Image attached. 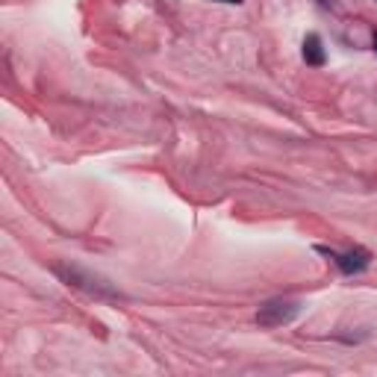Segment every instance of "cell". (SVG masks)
I'll list each match as a JSON object with an SVG mask.
<instances>
[{
    "mask_svg": "<svg viewBox=\"0 0 377 377\" xmlns=\"http://www.w3.org/2000/svg\"><path fill=\"white\" fill-rule=\"evenodd\" d=\"M324 256H330V260L339 266V271L342 274H360V271H366L368 268V263H371V253L368 251H363V248H351V251H330V248H319Z\"/></svg>",
    "mask_w": 377,
    "mask_h": 377,
    "instance_id": "obj_3",
    "label": "cell"
},
{
    "mask_svg": "<svg viewBox=\"0 0 377 377\" xmlns=\"http://www.w3.org/2000/svg\"><path fill=\"white\" fill-rule=\"evenodd\" d=\"M304 62L307 65H324V48H322V38L310 33L304 38Z\"/></svg>",
    "mask_w": 377,
    "mask_h": 377,
    "instance_id": "obj_4",
    "label": "cell"
},
{
    "mask_svg": "<svg viewBox=\"0 0 377 377\" xmlns=\"http://www.w3.org/2000/svg\"><path fill=\"white\" fill-rule=\"evenodd\" d=\"M222 4H242V0H222Z\"/></svg>",
    "mask_w": 377,
    "mask_h": 377,
    "instance_id": "obj_5",
    "label": "cell"
},
{
    "mask_svg": "<svg viewBox=\"0 0 377 377\" xmlns=\"http://www.w3.org/2000/svg\"><path fill=\"white\" fill-rule=\"evenodd\" d=\"M374 53H377V35H374Z\"/></svg>",
    "mask_w": 377,
    "mask_h": 377,
    "instance_id": "obj_6",
    "label": "cell"
},
{
    "mask_svg": "<svg viewBox=\"0 0 377 377\" xmlns=\"http://www.w3.org/2000/svg\"><path fill=\"white\" fill-rule=\"evenodd\" d=\"M53 271L62 277L68 286L80 289V292H86V295H92V297H101V301H118V297H121V292H118L109 280H104L101 274H92V271H86V268H80V266L56 263Z\"/></svg>",
    "mask_w": 377,
    "mask_h": 377,
    "instance_id": "obj_1",
    "label": "cell"
},
{
    "mask_svg": "<svg viewBox=\"0 0 377 377\" xmlns=\"http://www.w3.org/2000/svg\"><path fill=\"white\" fill-rule=\"evenodd\" d=\"M297 315H301V301L274 297V301H266L260 310H256V324H263V327H283V324H292Z\"/></svg>",
    "mask_w": 377,
    "mask_h": 377,
    "instance_id": "obj_2",
    "label": "cell"
}]
</instances>
